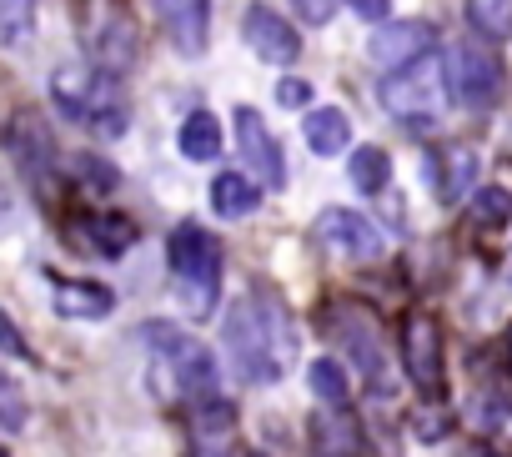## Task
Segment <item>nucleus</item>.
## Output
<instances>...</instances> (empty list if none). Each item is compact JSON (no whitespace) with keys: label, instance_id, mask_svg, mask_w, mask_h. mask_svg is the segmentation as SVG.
Listing matches in <instances>:
<instances>
[{"label":"nucleus","instance_id":"obj_16","mask_svg":"<svg viewBox=\"0 0 512 457\" xmlns=\"http://www.w3.org/2000/svg\"><path fill=\"white\" fill-rule=\"evenodd\" d=\"M332 332H337V342L352 352V362L362 367V372H377V362H382V342H377V327H372V317L362 312V307H337L332 312Z\"/></svg>","mask_w":512,"mask_h":457},{"label":"nucleus","instance_id":"obj_8","mask_svg":"<svg viewBox=\"0 0 512 457\" xmlns=\"http://www.w3.org/2000/svg\"><path fill=\"white\" fill-rule=\"evenodd\" d=\"M402 367L417 382V392H437L447 367H442V327L427 312H412L402 327Z\"/></svg>","mask_w":512,"mask_h":457},{"label":"nucleus","instance_id":"obj_2","mask_svg":"<svg viewBox=\"0 0 512 457\" xmlns=\"http://www.w3.org/2000/svg\"><path fill=\"white\" fill-rule=\"evenodd\" d=\"M166 262L176 277V297L186 312H211L221 292V247L211 232H201L196 221H181L166 237Z\"/></svg>","mask_w":512,"mask_h":457},{"label":"nucleus","instance_id":"obj_22","mask_svg":"<svg viewBox=\"0 0 512 457\" xmlns=\"http://www.w3.org/2000/svg\"><path fill=\"white\" fill-rule=\"evenodd\" d=\"M317 452L322 457H357L362 452V437H357L347 407H337V417H317Z\"/></svg>","mask_w":512,"mask_h":457},{"label":"nucleus","instance_id":"obj_26","mask_svg":"<svg viewBox=\"0 0 512 457\" xmlns=\"http://www.w3.org/2000/svg\"><path fill=\"white\" fill-rule=\"evenodd\" d=\"M36 26V0H0V41L21 46Z\"/></svg>","mask_w":512,"mask_h":457},{"label":"nucleus","instance_id":"obj_15","mask_svg":"<svg viewBox=\"0 0 512 457\" xmlns=\"http://www.w3.org/2000/svg\"><path fill=\"white\" fill-rule=\"evenodd\" d=\"M51 307L61 317H86V322H101L116 312V292L101 287V282H76V277H51Z\"/></svg>","mask_w":512,"mask_h":457},{"label":"nucleus","instance_id":"obj_30","mask_svg":"<svg viewBox=\"0 0 512 457\" xmlns=\"http://www.w3.org/2000/svg\"><path fill=\"white\" fill-rule=\"evenodd\" d=\"M0 397H6V432H21V387L6 382V387H0Z\"/></svg>","mask_w":512,"mask_h":457},{"label":"nucleus","instance_id":"obj_32","mask_svg":"<svg viewBox=\"0 0 512 457\" xmlns=\"http://www.w3.org/2000/svg\"><path fill=\"white\" fill-rule=\"evenodd\" d=\"M196 457H241V452H236L231 442H201V452H196Z\"/></svg>","mask_w":512,"mask_h":457},{"label":"nucleus","instance_id":"obj_4","mask_svg":"<svg viewBox=\"0 0 512 457\" xmlns=\"http://www.w3.org/2000/svg\"><path fill=\"white\" fill-rule=\"evenodd\" d=\"M447 86H452V76H442V61L422 56L382 81V106L407 126H432L447 111Z\"/></svg>","mask_w":512,"mask_h":457},{"label":"nucleus","instance_id":"obj_9","mask_svg":"<svg viewBox=\"0 0 512 457\" xmlns=\"http://www.w3.org/2000/svg\"><path fill=\"white\" fill-rule=\"evenodd\" d=\"M317 237H322L332 252L352 257V262L382 257V232H377L362 211H347V206H327V211L317 216Z\"/></svg>","mask_w":512,"mask_h":457},{"label":"nucleus","instance_id":"obj_34","mask_svg":"<svg viewBox=\"0 0 512 457\" xmlns=\"http://www.w3.org/2000/svg\"><path fill=\"white\" fill-rule=\"evenodd\" d=\"M507 367H512V332H507Z\"/></svg>","mask_w":512,"mask_h":457},{"label":"nucleus","instance_id":"obj_21","mask_svg":"<svg viewBox=\"0 0 512 457\" xmlns=\"http://www.w3.org/2000/svg\"><path fill=\"white\" fill-rule=\"evenodd\" d=\"M86 237H91L96 252L121 257V252L136 242V226H131L126 216H116V211H101V216H86Z\"/></svg>","mask_w":512,"mask_h":457},{"label":"nucleus","instance_id":"obj_1","mask_svg":"<svg viewBox=\"0 0 512 457\" xmlns=\"http://www.w3.org/2000/svg\"><path fill=\"white\" fill-rule=\"evenodd\" d=\"M226 352L236 377L246 382H282L297 367V322L287 312V302L267 287L246 292L231 312H226Z\"/></svg>","mask_w":512,"mask_h":457},{"label":"nucleus","instance_id":"obj_19","mask_svg":"<svg viewBox=\"0 0 512 457\" xmlns=\"http://www.w3.org/2000/svg\"><path fill=\"white\" fill-rule=\"evenodd\" d=\"M302 131H307V146H312L317 156H342V151L352 146V126H347V116H342L337 106L307 111Z\"/></svg>","mask_w":512,"mask_h":457},{"label":"nucleus","instance_id":"obj_27","mask_svg":"<svg viewBox=\"0 0 512 457\" xmlns=\"http://www.w3.org/2000/svg\"><path fill=\"white\" fill-rule=\"evenodd\" d=\"M472 216L477 221H512V191L507 186H482L477 201H472Z\"/></svg>","mask_w":512,"mask_h":457},{"label":"nucleus","instance_id":"obj_7","mask_svg":"<svg viewBox=\"0 0 512 457\" xmlns=\"http://www.w3.org/2000/svg\"><path fill=\"white\" fill-rule=\"evenodd\" d=\"M236 146H241V161L251 166V176L262 181L267 191H282L287 186L282 146L267 131V121H262V111H256V106H236Z\"/></svg>","mask_w":512,"mask_h":457},{"label":"nucleus","instance_id":"obj_33","mask_svg":"<svg viewBox=\"0 0 512 457\" xmlns=\"http://www.w3.org/2000/svg\"><path fill=\"white\" fill-rule=\"evenodd\" d=\"M6 352H11V357H21V332H16V322H11V317H6Z\"/></svg>","mask_w":512,"mask_h":457},{"label":"nucleus","instance_id":"obj_24","mask_svg":"<svg viewBox=\"0 0 512 457\" xmlns=\"http://www.w3.org/2000/svg\"><path fill=\"white\" fill-rule=\"evenodd\" d=\"M312 392H317L327 407H347V402H352V382H347V372H342L337 357L312 362Z\"/></svg>","mask_w":512,"mask_h":457},{"label":"nucleus","instance_id":"obj_5","mask_svg":"<svg viewBox=\"0 0 512 457\" xmlns=\"http://www.w3.org/2000/svg\"><path fill=\"white\" fill-rule=\"evenodd\" d=\"M151 377H156V387H166V397H201V402H211V392H216L211 352L196 337L176 332V327L156 332V372Z\"/></svg>","mask_w":512,"mask_h":457},{"label":"nucleus","instance_id":"obj_14","mask_svg":"<svg viewBox=\"0 0 512 457\" xmlns=\"http://www.w3.org/2000/svg\"><path fill=\"white\" fill-rule=\"evenodd\" d=\"M156 16L181 56L206 51V21H211V0H156Z\"/></svg>","mask_w":512,"mask_h":457},{"label":"nucleus","instance_id":"obj_10","mask_svg":"<svg viewBox=\"0 0 512 457\" xmlns=\"http://www.w3.org/2000/svg\"><path fill=\"white\" fill-rule=\"evenodd\" d=\"M241 36H246V46L262 56L267 66H292V61L302 56V36H297L272 6H251V11L241 16Z\"/></svg>","mask_w":512,"mask_h":457},{"label":"nucleus","instance_id":"obj_20","mask_svg":"<svg viewBox=\"0 0 512 457\" xmlns=\"http://www.w3.org/2000/svg\"><path fill=\"white\" fill-rule=\"evenodd\" d=\"M181 156L186 161H216L221 156V126L211 111H191L181 121Z\"/></svg>","mask_w":512,"mask_h":457},{"label":"nucleus","instance_id":"obj_25","mask_svg":"<svg viewBox=\"0 0 512 457\" xmlns=\"http://www.w3.org/2000/svg\"><path fill=\"white\" fill-rule=\"evenodd\" d=\"M467 21L487 41H507L512 36V6H507V0H467Z\"/></svg>","mask_w":512,"mask_h":457},{"label":"nucleus","instance_id":"obj_28","mask_svg":"<svg viewBox=\"0 0 512 457\" xmlns=\"http://www.w3.org/2000/svg\"><path fill=\"white\" fill-rule=\"evenodd\" d=\"M277 101H282V106H292V111H302V106L312 101V86L287 76V81H277Z\"/></svg>","mask_w":512,"mask_h":457},{"label":"nucleus","instance_id":"obj_31","mask_svg":"<svg viewBox=\"0 0 512 457\" xmlns=\"http://www.w3.org/2000/svg\"><path fill=\"white\" fill-rule=\"evenodd\" d=\"M347 6L362 16V21H387V11H392V0H347Z\"/></svg>","mask_w":512,"mask_h":457},{"label":"nucleus","instance_id":"obj_6","mask_svg":"<svg viewBox=\"0 0 512 457\" xmlns=\"http://www.w3.org/2000/svg\"><path fill=\"white\" fill-rule=\"evenodd\" d=\"M86 41H91V56L101 71H131L136 66V26L126 16V6H116V0H96V6L86 11Z\"/></svg>","mask_w":512,"mask_h":457},{"label":"nucleus","instance_id":"obj_11","mask_svg":"<svg viewBox=\"0 0 512 457\" xmlns=\"http://www.w3.org/2000/svg\"><path fill=\"white\" fill-rule=\"evenodd\" d=\"M447 76H452V96L462 106H492L497 91H502V66L482 46H457Z\"/></svg>","mask_w":512,"mask_h":457},{"label":"nucleus","instance_id":"obj_29","mask_svg":"<svg viewBox=\"0 0 512 457\" xmlns=\"http://www.w3.org/2000/svg\"><path fill=\"white\" fill-rule=\"evenodd\" d=\"M297 11H302V21L322 26V21H332V11H337V0H297Z\"/></svg>","mask_w":512,"mask_h":457},{"label":"nucleus","instance_id":"obj_18","mask_svg":"<svg viewBox=\"0 0 512 457\" xmlns=\"http://www.w3.org/2000/svg\"><path fill=\"white\" fill-rule=\"evenodd\" d=\"M211 206H216V216L241 221V216H251L256 206H262V191H256V181H246L241 171H221L211 181Z\"/></svg>","mask_w":512,"mask_h":457},{"label":"nucleus","instance_id":"obj_12","mask_svg":"<svg viewBox=\"0 0 512 457\" xmlns=\"http://www.w3.org/2000/svg\"><path fill=\"white\" fill-rule=\"evenodd\" d=\"M6 151H11L16 171H21L31 186H46V181H51L56 156H51V136H46V126H41L36 116H16V121H11V131H6Z\"/></svg>","mask_w":512,"mask_h":457},{"label":"nucleus","instance_id":"obj_13","mask_svg":"<svg viewBox=\"0 0 512 457\" xmlns=\"http://www.w3.org/2000/svg\"><path fill=\"white\" fill-rule=\"evenodd\" d=\"M367 56H372L382 71H402V66L432 56V26H427V21H397V26H387V31L372 36Z\"/></svg>","mask_w":512,"mask_h":457},{"label":"nucleus","instance_id":"obj_3","mask_svg":"<svg viewBox=\"0 0 512 457\" xmlns=\"http://www.w3.org/2000/svg\"><path fill=\"white\" fill-rule=\"evenodd\" d=\"M51 96L66 116L86 121L96 136H121L131 126L126 116V101L116 91V76L111 71H81V66H61L51 76Z\"/></svg>","mask_w":512,"mask_h":457},{"label":"nucleus","instance_id":"obj_23","mask_svg":"<svg viewBox=\"0 0 512 457\" xmlns=\"http://www.w3.org/2000/svg\"><path fill=\"white\" fill-rule=\"evenodd\" d=\"M352 181L367 191V196H377V191H387V176H392V161H387V151L382 146H362V151H352Z\"/></svg>","mask_w":512,"mask_h":457},{"label":"nucleus","instance_id":"obj_17","mask_svg":"<svg viewBox=\"0 0 512 457\" xmlns=\"http://www.w3.org/2000/svg\"><path fill=\"white\" fill-rule=\"evenodd\" d=\"M477 176H482L477 151L472 146H447L442 161H437V201L442 206H457L467 191H477Z\"/></svg>","mask_w":512,"mask_h":457}]
</instances>
